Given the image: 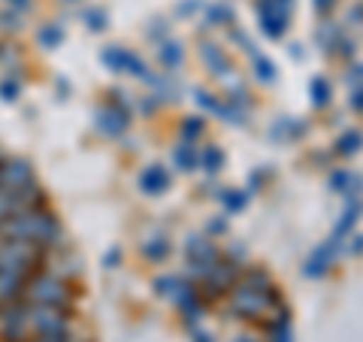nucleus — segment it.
Wrapping results in <instances>:
<instances>
[{"label":"nucleus","mask_w":363,"mask_h":342,"mask_svg":"<svg viewBox=\"0 0 363 342\" xmlns=\"http://www.w3.org/2000/svg\"><path fill=\"white\" fill-rule=\"evenodd\" d=\"M0 239H28V243H37L40 248H58L61 224L49 209L33 206L0 224Z\"/></svg>","instance_id":"nucleus-1"},{"label":"nucleus","mask_w":363,"mask_h":342,"mask_svg":"<svg viewBox=\"0 0 363 342\" xmlns=\"http://www.w3.org/2000/svg\"><path fill=\"white\" fill-rule=\"evenodd\" d=\"M230 309L240 318H260L264 312L279 309V291L272 288L267 272H248L230 294Z\"/></svg>","instance_id":"nucleus-2"},{"label":"nucleus","mask_w":363,"mask_h":342,"mask_svg":"<svg viewBox=\"0 0 363 342\" xmlns=\"http://www.w3.org/2000/svg\"><path fill=\"white\" fill-rule=\"evenodd\" d=\"M25 300L67 309L73 300V291H70V285H67V279L55 276L52 270H37V272H30L28 282H25Z\"/></svg>","instance_id":"nucleus-3"},{"label":"nucleus","mask_w":363,"mask_h":342,"mask_svg":"<svg viewBox=\"0 0 363 342\" xmlns=\"http://www.w3.org/2000/svg\"><path fill=\"white\" fill-rule=\"evenodd\" d=\"M45 258V248L28 239H0V270L16 272V276H30L37 272Z\"/></svg>","instance_id":"nucleus-4"},{"label":"nucleus","mask_w":363,"mask_h":342,"mask_svg":"<svg viewBox=\"0 0 363 342\" xmlns=\"http://www.w3.org/2000/svg\"><path fill=\"white\" fill-rule=\"evenodd\" d=\"M28 303V300H25ZM28 321L33 336H55V333H70V315L61 306H43L28 303Z\"/></svg>","instance_id":"nucleus-5"},{"label":"nucleus","mask_w":363,"mask_h":342,"mask_svg":"<svg viewBox=\"0 0 363 342\" xmlns=\"http://www.w3.org/2000/svg\"><path fill=\"white\" fill-rule=\"evenodd\" d=\"M294 13V0H257V21L269 40H281Z\"/></svg>","instance_id":"nucleus-6"},{"label":"nucleus","mask_w":363,"mask_h":342,"mask_svg":"<svg viewBox=\"0 0 363 342\" xmlns=\"http://www.w3.org/2000/svg\"><path fill=\"white\" fill-rule=\"evenodd\" d=\"M30 333V321H28V303L16 300L6 303L0 312V339L4 342H28Z\"/></svg>","instance_id":"nucleus-7"},{"label":"nucleus","mask_w":363,"mask_h":342,"mask_svg":"<svg viewBox=\"0 0 363 342\" xmlns=\"http://www.w3.org/2000/svg\"><path fill=\"white\" fill-rule=\"evenodd\" d=\"M33 206H43V191L37 188V182L28 188H18V191H4L0 188V224L13 215L33 209Z\"/></svg>","instance_id":"nucleus-8"},{"label":"nucleus","mask_w":363,"mask_h":342,"mask_svg":"<svg viewBox=\"0 0 363 342\" xmlns=\"http://www.w3.org/2000/svg\"><path fill=\"white\" fill-rule=\"evenodd\" d=\"M100 58H104V64L109 67L112 73H130V76H136V79H145V82H152L149 67L143 64V58H136L133 52L121 49V45H109V49L100 55Z\"/></svg>","instance_id":"nucleus-9"},{"label":"nucleus","mask_w":363,"mask_h":342,"mask_svg":"<svg viewBox=\"0 0 363 342\" xmlns=\"http://www.w3.org/2000/svg\"><path fill=\"white\" fill-rule=\"evenodd\" d=\"M128 124H130V109L124 100H112L109 106H104L97 112V128L104 131L106 136H118L128 131Z\"/></svg>","instance_id":"nucleus-10"},{"label":"nucleus","mask_w":363,"mask_h":342,"mask_svg":"<svg viewBox=\"0 0 363 342\" xmlns=\"http://www.w3.org/2000/svg\"><path fill=\"white\" fill-rule=\"evenodd\" d=\"M339 248H342V243H339V239H333V236H330V239H324V243L309 255V260H306L303 272H306L309 279H321L324 272L333 267V260H336V255H339Z\"/></svg>","instance_id":"nucleus-11"},{"label":"nucleus","mask_w":363,"mask_h":342,"mask_svg":"<svg viewBox=\"0 0 363 342\" xmlns=\"http://www.w3.org/2000/svg\"><path fill=\"white\" fill-rule=\"evenodd\" d=\"M33 185V170L28 161L13 158V161H0V188L4 191H18Z\"/></svg>","instance_id":"nucleus-12"},{"label":"nucleus","mask_w":363,"mask_h":342,"mask_svg":"<svg viewBox=\"0 0 363 342\" xmlns=\"http://www.w3.org/2000/svg\"><path fill=\"white\" fill-rule=\"evenodd\" d=\"M185 252H188V264L194 267L197 276H206V270L221 258L218 248H215L209 239H203V236H191L188 246H185Z\"/></svg>","instance_id":"nucleus-13"},{"label":"nucleus","mask_w":363,"mask_h":342,"mask_svg":"<svg viewBox=\"0 0 363 342\" xmlns=\"http://www.w3.org/2000/svg\"><path fill=\"white\" fill-rule=\"evenodd\" d=\"M206 288L209 294H224V291H230L233 288V282H236V264H227V260H215V264L206 270Z\"/></svg>","instance_id":"nucleus-14"},{"label":"nucleus","mask_w":363,"mask_h":342,"mask_svg":"<svg viewBox=\"0 0 363 342\" xmlns=\"http://www.w3.org/2000/svg\"><path fill=\"white\" fill-rule=\"evenodd\" d=\"M169 185H173V176H169L161 164L145 167V170H143V176H140V188H143L145 194H152V197H157V194H164Z\"/></svg>","instance_id":"nucleus-15"},{"label":"nucleus","mask_w":363,"mask_h":342,"mask_svg":"<svg viewBox=\"0 0 363 342\" xmlns=\"http://www.w3.org/2000/svg\"><path fill=\"white\" fill-rule=\"evenodd\" d=\"M25 276H16V272L0 270V303H16L25 300Z\"/></svg>","instance_id":"nucleus-16"},{"label":"nucleus","mask_w":363,"mask_h":342,"mask_svg":"<svg viewBox=\"0 0 363 342\" xmlns=\"http://www.w3.org/2000/svg\"><path fill=\"white\" fill-rule=\"evenodd\" d=\"M363 215V203L360 200H354V203H348V209L342 212V219L336 221V227H333V239H339V243H342V239L354 231V224H357V219Z\"/></svg>","instance_id":"nucleus-17"},{"label":"nucleus","mask_w":363,"mask_h":342,"mask_svg":"<svg viewBox=\"0 0 363 342\" xmlns=\"http://www.w3.org/2000/svg\"><path fill=\"white\" fill-rule=\"evenodd\" d=\"M203 61L209 64V70L215 76H227V73H230V61H227V55L218 49V45H212V43L203 45Z\"/></svg>","instance_id":"nucleus-18"},{"label":"nucleus","mask_w":363,"mask_h":342,"mask_svg":"<svg viewBox=\"0 0 363 342\" xmlns=\"http://www.w3.org/2000/svg\"><path fill=\"white\" fill-rule=\"evenodd\" d=\"M188 288V282L185 279H179V276H161V279H155V291L157 294H164V297H173L179 300V294Z\"/></svg>","instance_id":"nucleus-19"},{"label":"nucleus","mask_w":363,"mask_h":342,"mask_svg":"<svg viewBox=\"0 0 363 342\" xmlns=\"http://www.w3.org/2000/svg\"><path fill=\"white\" fill-rule=\"evenodd\" d=\"M173 161H176V167H179V170H185V173H191V170L197 167L200 158H197V152H194V145H191V143H182L179 149L173 152Z\"/></svg>","instance_id":"nucleus-20"},{"label":"nucleus","mask_w":363,"mask_h":342,"mask_svg":"<svg viewBox=\"0 0 363 342\" xmlns=\"http://www.w3.org/2000/svg\"><path fill=\"white\" fill-rule=\"evenodd\" d=\"M360 145H363V133H360V131H348V133L339 136L336 152L342 155V158H348V155H357V152H360Z\"/></svg>","instance_id":"nucleus-21"},{"label":"nucleus","mask_w":363,"mask_h":342,"mask_svg":"<svg viewBox=\"0 0 363 342\" xmlns=\"http://www.w3.org/2000/svg\"><path fill=\"white\" fill-rule=\"evenodd\" d=\"M309 94H312V104L321 109V106H327L330 104V82H327L324 76H318V79H312V85H309Z\"/></svg>","instance_id":"nucleus-22"},{"label":"nucleus","mask_w":363,"mask_h":342,"mask_svg":"<svg viewBox=\"0 0 363 342\" xmlns=\"http://www.w3.org/2000/svg\"><path fill=\"white\" fill-rule=\"evenodd\" d=\"M200 164H203L206 173H218V170L224 167V152L218 149V145H206L203 155H200Z\"/></svg>","instance_id":"nucleus-23"},{"label":"nucleus","mask_w":363,"mask_h":342,"mask_svg":"<svg viewBox=\"0 0 363 342\" xmlns=\"http://www.w3.org/2000/svg\"><path fill=\"white\" fill-rule=\"evenodd\" d=\"M37 40H40L43 49H55V45H61L64 31H61V25H45L37 31Z\"/></svg>","instance_id":"nucleus-24"},{"label":"nucleus","mask_w":363,"mask_h":342,"mask_svg":"<svg viewBox=\"0 0 363 342\" xmlns=\"http://www.w3.org/2000/svg\"><path fill=\"white\" fill-rule=\"evenodd\" d=\"M206 21L209 25H230L233 21V6H227V4H212L206 9Z\"/></svg>","instance_id":"nucleus-25"},{"label":"nucleus","mask_w":363,"mask_h":342,"mask_svg":"<svg viewBox=\"0 0 363 342\" xmlns=\"http://www.w3.org/2000/svg\"><path fill=\"white\" fill-rule=\"evenodd\" d=\"M357 182H360V179L351 176V170H339V173L330 176V188H333V191H345L348 197H354V194H351V188H354Z\"/></svg>","instance_id":"nucleus-26"},{"label":"nucleus","mask_w":363,"mask_h":342,"mask_svg":"<svg viewBox=\"0 0 363 342\" xmlns=\"http://www.w3.org/2000/svg\"><path fill=\"white\" fill-rule=\"evenodd\" d=\"M272 342H294V333H291V318H288V312H279L276 324H272Z\"/></svg>","instance_id":"nucleus-27"},{"label":"nucleus","mask_w":363,"mask_h":342,"mask_svg":"<svg viewBox=\"0 0 363 342\" xmlns=\"http://www.w3.org/2000/svg\"><path fill=\"white\" fill-rule=\"evenodd\" d=\"M157 55H161V61H164V67H179L182 64V45L179 43H164L161 49H157Z\"/></svg>","instance_id":"nucleus-28"},{"label":"nucleus","mask_w":363,"mask_h":342,"mask_svg":"<svg viewBox=\"0 0 363 342\" xmlns=\"http://www.w3.org/2000/svg\"><path fill=\"white\" fill-rule=\"evenodd\" d=\"M221 203H224V209H230V212H242L245 203H248V194H242V191H224Z\"/></svg>","instance_id":"nucleus-29"},{"label":"nucleus","mask_w":363,"mask_h":342,"mask_svg":"<svg viewBox=\"0 0 363 342\" xmlns=\"http://www.w3.org/2000/svg\"><path fill=\"white\" fill-rule=\"evenodd\" d=\"M167 252H169V246H167V239H164V236H161V239H152V243H145V246H143V255L149 258V260H164Z\"/></svg>","instance_id":"nucleus-30"},{"label":"nucleus","mask_w":363,"mask_h":342,"mask_svg":"<svg viewBox=\"0 0 363 342\" xmlns=\"http://www.w3.org/2000/svg\"><path fill=\"white\" fill-rule=\"evenodd\" d=\"M82 21H85L91 31H104V28L109 25V18H106L104 9H85V13H82Z\"/></svg>","instance_id":"nucleus-31"},{"label":"nucleus","mask_w":363,"mask_h":342,"mask_svg":"<svg viewBox=\"0 0 363 342\" xmlns=\"http://www.w3.org/2000/svg\"><path fill=\"white\" fill-rule=\"evenodd\" d=\"M255 73H257L260 82H272V79H276V67H272V61L255 55Z\"/></svg>","instance_id":"nucleus-32"},{"label":"nucleus","mask_w":363,"mask_h":342,"mask_svg":"<svg viewBox=\"0 0 363 342\" xmlns=\"http://www.w3.org/2000/svg\"><path fill=\"white\" fill-rule=\"evenodd\" d=\"M203 128H206V121L203 118H185V124H182V136H185V143L197 140V136L203 133Z\"/></svg>","instance_id":"nucleus-33"},{"label":"nucleus","mask_w":363,"mask_h":342,"mask_svg":"<svg viewBox=\"0 0 363 342\" xmlns=\"http://www.w3.org/2000/svg\"><path fill=\"white\" fill-rule=\"evenodd\" d=\"M18 94H21L18 82H13V79H4V82H0V97H4L6 104H13V100H18Z\"/></svg>","instance_id":"nucleus-34"},{"label":"nucleus","mask_w":363,"mask_h":342,"mask_svg":"<svg viewBox=\"0 0 363 342\" xmlns=\"http://www.w3.org/2000/svg\"><path fill=\"white\" fill-rule=\"evenodd\" d=\"M0 28H4V31H18V16L16 13L13 16L4 13V16H0Z\"/></svg>","instance_id":"nucleus-35"},{"label":"nucleus","mask_w":363,"mask_h":342,"mask_svg":"<svg viewBox=\"0 0 363 342\" xmlns=\"http://www.w3.org/2000/svg\"><path fill=\"white\" fill-rule=\"evenodd\" d=\"M351 109H357V112H363V88H351Z\"/></svg>","instance_id":"nucleus-36"},{"label":"nucleus","mask_w":363,"mask_h":342,"mask_svg":"<svg viewBox=\"0 0 363 342\" xmlns=\"http://www.w3.org/2000/svg\"><path fill=\"white\" fill-rule=\"evenodd\" d=\"M348 82H351V85H354V88H363V64H357V67H354V70H351V73H348Z\"/></svg>","instance_id":"nucleus-37"},{"label":"nucleus","mask_w":363,"mask_h":342,"mask_svg":"<svg viewBox=\"0 0 363 342\" xmlns=\"http://www.w3.org/2000/svg\"><path fill=\"white\" fill-rule=\"evenodd\" d=\"M6 4H9V6H13V9H16V13H28V9L33 6V4H30V0H6Z\"/></svg>","instance_id":"nucleus-38"},{"label":"nucleus","mask_w":363,"mask_h":342,"mask_svg":"<svg viewBox=\"0 0 363 342\" xmlns=\"http://www.w3.org/2000/svg\"><path fill=\"white\" fill-rule=\"evenodd\" d=\"M33 342H70V333H55V336H37Z\"/></svg>","instance_id":"nucleus-39"},{"label":"nucleus","mask_w":363,"mask_h":342,"mask_svg":"<svg viewBox=\"0 0 363 342\" xmlns=\"http://www.w3.org/2000/svg\"><path fill=\"white\" fill-rule=\"evenodd\" d=\"M118 260H121V252H118V248H112V255H106V260H104V264H106V267H116Z\"/></svg>","instance_id":"nucleus-40"},{"label":"nucleus","mask_w":363,"mask_h":342,"mask_svg":"<svg viewBox=\"0 0 363 342\" xmlns=\"http://www.w3.org/2000/svg\"><path fill=\"white\" fill-rule=\"evenodd\" d=\"M333 0H315V9H330Z\"/></svg>","instance_id":"nucleus-41"},{"label":"nucleus","mask_w":363,"mask_h":342,"mask_svg":"<svg viewBox=\"0 0 363 342\" xmlns=\"http://www.w3.org/2000/svg\"><path fill=\"white\" fill-rule=\"evenodd\" d=\"M360 252H363V236L354 239V255H360Z\"/></svg>","instance_id":"nucleus-42"},{"label":"nucleus","mask_w":363,"mask_h":342,"mask_svg":"<svg viewBox=\"0 0 363 342\" xmlns=\"http://www.w3.org/2000/svg\"><path fill=\"white\" fill-rule=\"evenodd\" d=\"M197 342H212V339H209V333H200V336H197Z\"/></svg>","instance_id":"nucleus-43"},{"label":"nucleus","mask_w":363,"mask_h":342,"mask_svg":"<svg viewBox=\"0 0 363 342\" xmlns=\"http://www.w3.org/2000/svg\"><path fill=\"white\" fill-rule=\"evenodd\" d=\"M236 342H255V339H248V336H240V339H236Z\"/></svg>","instance_id":"nucleus-44"},{"label":"nucleus","mask_w":363,"mask_h":342,"mask_svg":"<svg viewBox=\"0 0 363 342\" xmlns=\"http://www.w3.org/2000/svg\"><path fill=\"white\" fill-rule=\"evenodd\" d=\"M4 306H6V303H0V312H4Z\"/></svg>","instance_id":"nucleus-45"},{"label":"nucleus","mask_w":363,"mask_h":342,"mask_svg":"<svg viewBox=\"0 0 363 342\" xmlns=\"http://www.w3.org/2000/svg\"><path fill=\"white\" fill-rule=\"evenodd\" d=\"M70 4H76V0H70Z\"/></svg>","instance_id":"nucleus-46"}]
</instances>
